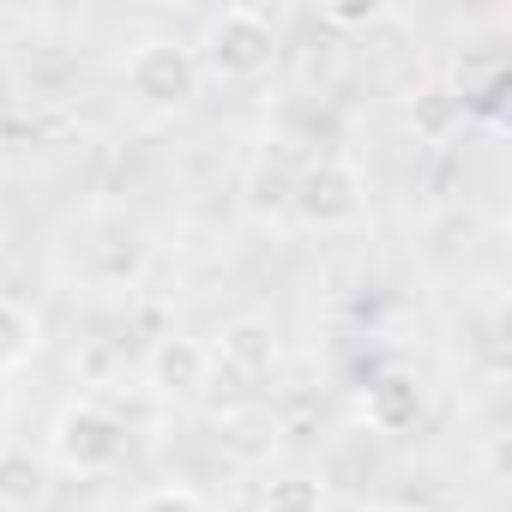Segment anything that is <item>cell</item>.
I'll use <instances>...</instances> for the list:
<instances>
[{
  "label": "cell",
  "mask_w": 512,
  "mask_h": 512,
  "mask_svg": "<svg viewBox=\"0 0 512 512\" xmlns=\"http://www.w3.org/2000/svg\"><path fill=\"white\" fill-rule=\"evenodd\" d=\"M127 452V428L115 410H103L97 398H73L55 410L49 422V458L67 476H109Z\"/></svg>",
  "instance_id": "obj_1"
},
{
  "label": "cell",
  "mask_w": 512,
  "mask_h": 512,
  "mask_svg": "<svg viewBox=\"0 0 512 512\" xmlns=\"http://www.w3.org/2000/svg\"><path fill=\"white\" fill-rule=\"evenodd\" d=\"M290 211L302 217V229H320V235H344V229H356L362 211H368L362 169L344 163V157H320V163H308V169L290 181Z\"/></svg>",
  "instance_id": "obj_2"
},
{
  "label": "cell",
  "mask_w": 512,
  "mask_h": 512,
  "mask_svg": "<svg viewBox=\"0 0 512 512\" xmlns=\"http://www.w3.org/2000/svg\"><path fill=\"white\" fill-rule=\"evenodd\" d=\"M272 49H278V31H272L266 13H253V7H223V13L205 25L193 61H205L217 79H247V73H260V67L272 61Z\"/></svg>",
  "instance_id": "obj_3"
},
{
  "label": "cell",
  "mask_w": 512,
  "mask_h": 512,
  "mask_svg": "<svg viewBox=\"0 0 512 512\" xmlns=\"http://www.w3.org/2000/svg\"><path fill=\"white\" fill-rule=\"evenodd\" d=\"M121 85H127V97L145 103V109H181V103L199 91V61H193L187 43L151 37V43H139V49L127 55Z\"/></svg>",
  "instance_id": "obj_4"
},
{
  "label": "cell",
  "mask_w": 512,
  "mask_h": 512,
  "mask_svg": "<svg viewBox=\"0 0 512 512\" xmlns=\"http://www.w3.org/2000/svg\"><path fill=\"white\" fill-rule=\"evenodd\" d=\"M211 344H199V338H181V332H163L151 350H145V386L157 392V398H169V404H187V398H199L205 386H211Z\"/></svg>",
  "instance_id": "obj_5"
},
{
  "label": "cell",
  "mask_w": 512,
  "mask_h": 512,
  "mask_svg": "<svg viewBox=\"0 0 512 512\" xmlns=\"http://www.w3.org/2000/svg\"><path fill=\"white\" fill-rule=\"evenodd\" d=\"M211 362H223V368H235V374H266V368L278 362V332H272V320H260V314L229 320V326L217 332Z\"/></svg>",
  "instance_id": "obj_6"
},
{
  "label": "cell",
  "mask_w": 512,
  "mask_h": 512,
  "mask_svg": "<svg viewBox=\"0 0 512 512\" xmlns=\"http://www.w3.org/2000/svg\"><path fill=\"white\" fill-rule=\"evenodd\" d=\"M49 500V464L31 446H0V512H31Z\"/></svg>",
  "instance_id": "obj_7"
},
{
  "label": "cell",
  "mask_w": 512,
  "mask_h": 512,
  "mask_svg": "<svg viewBox=\"0 0 512 512\" xmlns=\"http://www.w3.org/2000/svg\"><path fill=\"white\" fill-rule=\"evenodd\" d=\"M217 440H223V452H229L235 464H253V458L278 452V422H272L266 410H229V416L217 422Z\"/></svg>",
  "instance_id": "obj_8"
},
{
  "label": "cell",
  "mask_w": 512,
  "mask_h": 512,
  "mask_svg": "<svg viewBox=\"0 0 512 512\" xmlns=\"http://www.w3.org/2000/svg\"><path fill=\"white\" fill-rule=\"evenodd\" d=\"M416 410H422V392H416L404 374H386V380L368 392V422H374L380 434H398L404 422H416Z\"/></svg>",
  "instance_id": "obj_9"
},
{
  "label": "cell",
  "mask_w": 512,
  "mask_h": 512,
  "mask_svg": "<svg viewBox=\"0 0 512 512\" xmlns=\"http://www.w3.org/2000/svg\"><path fill=\"white\" fill-rule=\"evenodd\" d=\"M37 314H25L19 302H0V374H19L37 356Z\"/></svg>",
  "instance_id": "obj_10"
},
{
  "label": "cell",
  "mask_w": 512,
  "mask_h": 512,
  "mask_svg": "<svg viewBox=\"0 0 512 512\" xmlns=\"http://www.w3.org/2000/svg\"><path fill=\"white\" fill-rule=\"evenodd\" d=\"M260 512H326V482H314V476H278V482H266Z\"/></svg>",
  "instance_id": "obj_11"
},
{
  "label": "cell",
  "mask_w": 512,
  "mask_h": 512,
  "mask_svg": "<svg viewBox=\"0 0 512 512\" xmlns=\"http://www.w3.org/2000/svg\"><path fill=\"white\" fill-rule=\"evenodd\" d=\"M458 109H464V97H452V91H422V97L410 103V127H422L428 139H440V133L458 121Z\"/></svg>",
  "instance_id": "obj_12"
},
{
  "label": "cell",
  "mask_w": 512,
  "mask_h": 512,
  "mask_svg": "<svg viewBox=\"0 0 512 512\" xmlns=\"http://www.w3.org/2000/svg\"><path fill=\"white\" fill-rule=\"evenodd\" d=\"M127 512H205V500H199V488H187V482H157V488H145Z\"/></svg>",
  "instance_id": "obj_13"
},
{
  "label": "cell",
  "mask_w": 512,
  "mask_h": 512,
  "mask_svg": "<svg viewBox=\"0 0 512 512\" xmlns=\"http://www.w3.org/2000/svg\"><path fill=\"white\" fill-rule=\"evenodd\" d=\"M392 7L386 0H344V7H320V19L332 25V31H368V25H380Z\"/></svg>",
  "instance_id": "obj_14"
},
{
  "label": "cell",
  "mask_w": 512,
  "mask_h": 512,
  "mask_svg": "<svg viewBox=\"0 0 512 512\" xmlns=\"http://www.w3.org/2000/svg\"><path fill=\"white\" fill-rule=\"evenodd\" d=\"M368 512H416V506H368Z\"/></svg>",
  "instance_id": "obj_15"
}]
</instances>
